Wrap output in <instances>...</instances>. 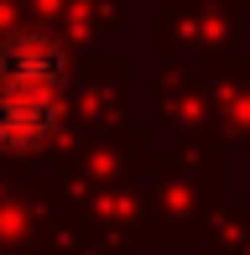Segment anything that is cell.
Masks as SVG:
<instances>
[{"label": "cell", "mask_w": 250, "mask_h": 255, "mask_svg": "<svg viewBox=\"0 0 250 255\" xmlns=\"http://www.w3.org/2000/svg\"><path fill=\"white\" fill-rule=\"evenodd\" d=\"M68 78V47L52 31H10L0 42V84L58 89Z\"/></svg>", "instance_id": "cell-2"}, {"label": "cell", "mask_w": 250, "mask_h": 255, "mask_svg": "<svg viewBox=\"0 0 250 255\" xmlns=\"http://www.w3.org/2000/svg\"><path fill=\"white\" fill-rule=\"evenodd\" d=\"M58 130V89L0 84V151H37Z\"/></svg>", "instance_id": "cell-1"}]
</instances>
